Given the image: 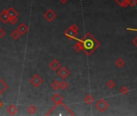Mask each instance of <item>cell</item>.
<instances>
[{"label":"cell","instance_id":"8","mask_svg":"<svg viewBox=\"0 0 137 116\" xmlns=\"http://www.w3.org/2000/svg\"><path fill=\"white\" fill-rule=\"evenodd\" d=\"M10 16L7 12V10H3L2 12H0V20H1L3 23L6 24L9 21Z\"/></svg>","mask_w":137,"mask_h":116},{"label":"cell","instance_id":"31","mask_svg":"<svg viewBox=\"0 0 137 116\" xmlns=\"http://www.w3.org/2000/svg\"><path fill=\"white\" fill-rule=\"evenodd\" d=\"M128 30H134V31H137V30H135V29H130V28H128Z\"/></svg>","mask_w":137,"mask_h":116},{"label":"cell","instance_id":"10","mask_svg":"<svg viewBox=\"0 0 137 116\" xmlns=\"http://www.w3.org/2000/svg\"><path fill=\"white\" fill-rule=\"evenodd\" d=\"M51 99H52V101L54 102V104H58L60 102H62L63 98H62V96L61 94H59V93H56L52 96Z\"/></svg>","mask_w":137,"mask_h":116},{"label":"cell","instance_id":"6","mask_svg":"<svg viewBox=\"0 0 137 116\" xmlns=\"http://www.w3.org/2000/svg\"><path fill=\"white\" fill-rule=\"evenodd\" d=\"M44 17H45V19H46V20H48V22H51L57 17V14L55 13L52 10L49 9L47 10V12H45V14H44Z\"/></svg>","mask_w":137,"mask_h":116},{"label":"cell","instance_id":"26","mask_svg":"<svg viewBox=\"0 0 137 116\" xmlns=\"http://www.w3.org/2000/svg\"><path fill=\"white\" fill-rule=\"evenodd\" d=\"M137 3V0H128V6L134 7Z\"/></svg>","mask_w":137,"mask_h":116},{"label":"cell","instance_id":"12","mask_svg":"<svg viewBox=\"0 0 137 116\" xmlns=\"http://www.w3.org/2000/svg\"><path fill=\"white\" fill-rule=\"evenodd\" d=\"M7 112H8L10 115H14V114H15L16 113H17L18 109H17V107L15 106V105L10 104V106L7 107Z\"/></svg>","mask_w":137,"mask_h":116},{"label":"cell","instance_id":"16","mask_svg":"<svg viewBox=\"0 0 137 116\" xmlns=\"http://www.w3.org/2000/svg\"><path fill=\"white\" fill-rule=\"evenodd\" d=\"M84 101H85V102L86 104H89L90 105V104L93 103V102L94 101V98H93V96L91 94H87L85 97V98H84Z\"/></svg>","mask_w":137,"mask_h":116},{"label":"cell","instance_id":"9","mask_svg":"<svg viewBox=\"0 0 137 116\" xmlns=\"http://www.w3.org/2000/svg\"><path fill=\"white\" fill-rule=\"evenodd\" d=\"M49 67H50L52 70H57L60 67H61V63H60L57 60L53 59L52 61L49 63Z\"/></svg>","mask_w":137,"mask_h":116},{"label":"cell","instance_id":"18","mask_svg":"<svg viewBox=\"0 0 137 116\" xmlns=\"http://www.w3.org/2000/svg\"><path fill=\"white\" fill-rule=\"evenodd\" d=\"M73 48H74V50L78 52L82 51V47H81V44L80 40H78V42H77V44L73 46Z\"/></svg>","mask_w":137,"mask_h":116},{"label":"cell","instance_id":"23","mask_svg":"<svg viewBox=\"0 0 137 116\" xmlns=\"http://www.w3.org/2000/svg\"><path fill=\"white\" fill-rule=\"evenodd\" d=\"M128 92H129V89L126 86H123L120 88V93H121L122 94L126 95V94H128Z\"/></svg>","mask_w":137,"mask_h":116},{"label":"cell","instance_id":"11","mask_svg":"<svg viewBox=\"0 0 137 116\" xmlns=\"http://www.w3.org/2000/svg\"><path fill=\"white\" fill-rule=\"evenodd\" d=\"M28 27H27L25 24H20L18 27H17V30L19 31L20 34H25L27 31H28Z\"/></svg>","mask_w":137,"mask_h":116},{"label":"cell","instance_id":"19","mask_svg":"<svg viewBox=\"0 0 137 116\" xmlns=\"http://www.w3.org/2000/svg\"><path fill=\"white\" fill-rule=\"evenodd\" d=\"M20 33H19V31L16 29V30H15V31H13L12 32V34H10V36H12V37L14 39V40H17V39H19V36H20Z\"/></svg>","mask_w":137,"mask_h":116},{"label":"cell","instance_id":"27","mask_svg":"<svg viewBox=\"0 0 137 116\" xmlns=\"http://www.w3.org/2000/svg\"><path fill=\"white\" fill-rule=\"evenodd\" d=\"M5 34H6V31H5V30L3 28H2V27H0V38H2L5 36Z\"/></svg>","mask_w":137,"mask_h":116},{"label":"cell","instance_id":"30","mask_svg":"<svg viewBox=\"0 0 137 116\" xmlns=\"http://www.w3.org/2000/svg\"><path fill=\"white\" fill-rule=\"evenodd\" d=\"M61 1L63 3H66V2L68 1V0H61Z\"/></svg>","mask_w":137,"mask_h":116},{"label":"cell","instance_id":"4","mask_svg":"<svg viewBox=\"0 0 137 116\" xmlns=\"http://www.w3.org/2000/svg\"><path fill=\"white\" fill-rule=\"evenodd\" d=\"M108 107H109V104L104 100L103 98L99 99V100L97 101L95 103V107L99 110L100 112H104L108 108Z\"/></svg>","mask_w":137,"mask_h":116},{"label":"cell","instance_id":"1","mask_svg":"<svg viewBox=\"0 0 137 116\" xmlns=\"http://www.w3.org/2000/svg\"><path fill=\"white\" fill-rule=\"evenodd\" d=\"M80 41L81 44L82 51H83L87 56H89L92 52H94L100 45L99 42H98L90 32H87L86 34L81 39Z\"/></svg>","mask_w":137,"mask_h":116},{"label":"cell","instance_id":"3","mask_svg":"<svg viewBox=\"0 0 137 116\" xmlns=\"http://www.w3.org/2000/svg\"><path fill=\"white\" fill-rule=\"evenodd\" d=\"M78 32V27L76 24H72L67 30H65L64 35L69 40H75Z\"/></svg>","mask_w":137,"mask_h":116},{"label":"cell","instance_id":"14","mask_svg":"<svg viewBox=\"0 0 137 116\" xmlns=\"http://www.w3.org/2000/svg\"><path fill=\"white\" fill-rule=\"evenodd\" d=\"M7 89V85L0 78V95Z\"/></svg>","mask_w":137,"mask_h":116},{"label":"cell","instance_id":"5","mask_svg":"<svg viewBox=\"0 0 137 116\" xmlns=\"http://www.w3.org/2000/svg\"><path fill=\"white\" fill-rule=\"evenodd\" d=\"M30 83L34 87H38L43 83V79L41 78L40 76H39L38 74H35L33 77H31V78L30 79Z\"/></svg>","mask_w":137,"mask_h":116},{"label":"cell","instance_id":"2","mask_svg":"<svg viewBox=\"0 0 137 116\" xmlns=\"http://www.w3.org/2000/svg\"><path fill=\"white\" fill-rule=\"evenodd\" d=\"M47 116H73L74 113L63 102L55 104V106L46 114Z\"/></svg>","mask_w":137,"mask_h":116},{"label":"cell","instance_id":"15","mask_svg":"<svg viewBox=\"0 0 137 116\" xmlns=\"http://www.w3.org/2000/svg\"><path fill=\"white\" fill-rule=\"evenodd\" d=\"M119 6H121L122 7H127L128 6V0H114Z\"/></svg>","mask_w":137,"mask_h":116},{"label":"cell","instance_id":"24","mask_svg":"<svg viewBox=\"0 0 137 116\" xmlns=\"http://www.w3.org/2000/svg\"><path fill=\"white\" fill-rule=\"evenodd\" d=\"M68 86H69V85H68V83L65 81H62L61 82H60V88H61V89H62L63 90H66L67 88H68Z\"/></svg>","mask_w":137,"mask_h":116},{"label":"cell","instance_id":"20","mask_svg":"<svg viewBox=\"0 0 137 116\" xmlns=\"http://www.w3.org/2000/svg\"><path fill=\"white\" fill-rule=\"evenodd\" d=\"M27 111H28L29 114H33L36 112V106H33V105H30V106L27 107Z\"/></svg>","mask_w":137,"mask_h":116},{"label":"cell","instance_id":"7","mask_svg":"<svg viewBox=\"0 0 137 116\" xmlns=\"http://www.w3.org/2000/svg\"><path fill=\"white\" fill-rule=\"evenodd\" d=\"M57 74L61 77V78H66V77L69 75V71L67 68L61 66V68L57 69Z\"/></svg>","mask_w":137,"mask_h":116},{"label":"cell","instance_id":"13","mask_svg":"<svg viewBox=\"0 0 137 116\" xmlns=\"http://www.w3.org/2000/svg\"><path fill=\"white\" fill-rule=\"evenodd\" d=\"M7 12L10 17H17L18 16V12H16L13 7H9L7 10Z\"/></svg>","mask_w":137,"mask_h":116},{"label":"cell","instance_id":"29","mask_svg":"<svg viewBox=\"0 0 137 116\" xmlns=\"http://www.w3.org/2000/svg\"><path fill=\"white\" fill-rule=\"evenodd\" d=\"M3 103L1 101H0V108H1V107H3Z\"/></svg>","mask_w":137,"mask_h":116},{"label":"cell","instance_id":"21","mask_svg":"<svg viewBox=\"0 0 137 116\" xmlns=\"http://www.w3.org/2000/svg\"><path fill=\"white\" fill-rule=\"evenodd\" d=\"M106 86L109 89H113V88L115 86V83H114V81L113 80H109L107 83H106Z\"/></svg>","mask_w":137,"mask_h":116},{"label":"cell","instance_id":"28","mask_svg":"<svg viewBox=\"0 0 137 116\" xmlns=\"http://www.w3.org/2000/svg\"><path fill=\"white\" fill-rule=\"evenodd\" d=\"M132 42H133V44H134V45L137 47V36L134 39V40H132Z\"/></svg>","mask_w":137,"mask_h":116},{"label":"cell","instance_id":"17","mask_svg":"<svg viewBox=\"0 0 137 116\" xmlns=\"http://www.w3.org/2000/svg\"><path fill=\"white\" fill-rule=\"evenodd\" d=\"M114 64H115V65L117 66L118 68H122L123 66L125 65V61L123 60V58H118V59L115 60Z\"/></svg>","mask_w":137,"mask_h":116},{"label":"cell","instance_id":"22","mask_svg":"<svg viewBox=\"0 0 137 116\" xmlns=\"http://www.w3.org/2000/svg\"><path fill=\"white\" fill-rule=\"evenodd\" d=\"M51 86H52V89H54V90H58L59 88H60V82H59L58 81H57V80H55V81H53L52 82Z\"/></svg>","mask_w":137,"mask_h":116},{"label":"cell","instance_id":"25","mask_svg":"<svg viewBox=\"0 0 137 116\" xmlns=\"http://www.w3.org/2000/svg\"><path fill=\"white\" fill-rule=\"evenodd\" d=\"M9 22L12 24H15L16 23L18 22V19H17V17H10V19H9Z\"/></svg>","mask_w":137,"mask_h":116}]
</instances>
